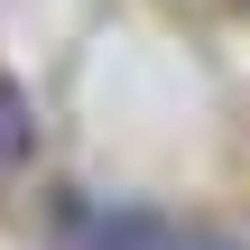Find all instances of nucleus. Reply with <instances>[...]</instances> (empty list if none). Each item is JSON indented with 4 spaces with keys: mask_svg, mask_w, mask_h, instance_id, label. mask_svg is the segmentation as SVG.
Wrapping results in <instances>:
<instances>
[{
    "mask_svg": "<svg viewBox=\"0 0 250 250\" xmlns=\"http://www.w3.org/2000/svg\"><path fill=\"white\" fill-rule=\"evenodd\" d=\"M37 158V111H28V93L19 83H0V176L9 167H28Z\"/></svg>",
    "mask_w": 250,
    "mask_h": 250,
    "instance_id": "nucleus-2",
    "label": "nucleus"
},
{
    "mask_svg": "<svg viewBox=\"0 0 250 250\" xmlns=\"http://www.w3.org/2000/svg\"><path fill=\"white\" fill-rule=\"evenodd\" d=\"M56 241L65 250H195V232H176L167 213H139V204H65Z\"/></svg>",
    "mask_w": 250,
    "mask_h": 250,
    "instance_id": "nucleus-1",
    "label": "nucleus"
}]
</instances>
